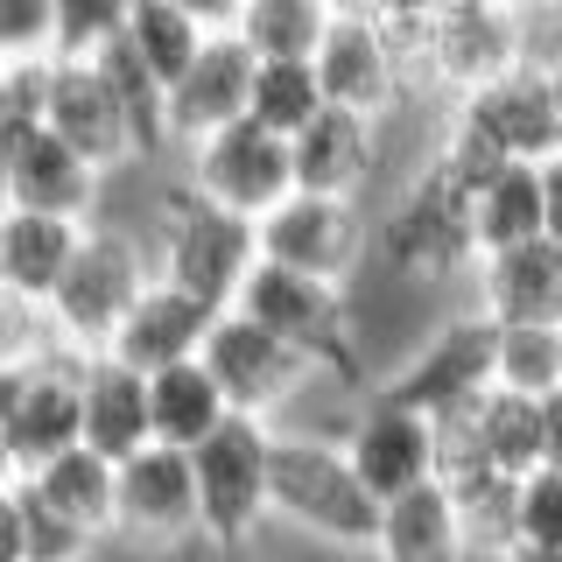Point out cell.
<instances>
[{"instance_id":"cell-1","label":"cell","mask_w":562,"mask_h":562,"mask_svg":"<svg viewBox=\"0 0 562 562\" xmlns=\"http://www.w3.org/2000/svg\"><path fill=\"white\" fill-rule=\"evenodd\" d=\"M386 506L373 499V485L359 479L345 436L324 429H289L274 422V527L316 541L338 555H373Z\"/></svg>"},{"instance_id":"cell-2","label":"cell","mask_w":562,"mask_h":562,"mask_svg":"<svg viewBox=\"0 0 562 562\" xmlns=\"http://www.w3.org/2000/svg\"><path fill=\"white\" fill-rule=\"evenodd\" d=\"M471 190L479 176L464 162H450L443 148L422 155V169L401 183L394 211L380 218V260L401 281H450V274H479V225H471Z\"/></svg>"},{"instance_id":"cell-3","label":"cell","mask_w":562,"mask_h":562,"mask_svg":"<svg viewBox=\"0 0 562 562\" xmlns=\"http://www.w3.org/2000/svg\"><path fill=\"white\" fill-rule=\"evenodd\" d=\"M386 29L401 35V49H408L415 85L450 92V105L485 92V85H499L506 70L535 64V35H541L514 0H450L443 14H429V22H386Z\"/></svg>"},{"instance_id":"cell-4","label":"cell","mask_w":562,"mask_h":562,"mask_svg":"<svg viewBox=\"0 0 562 562\" xmlns=\"http://www.w3.org/2000/svg\"><path fill=\"white\" fill-rule=\"evenodd\" d=\"M148 246H155V268H162L169 289L198 295V303H211V310H239L246 281H254V268H260V225L218 211L190 183L155 204Z\"/></svg>"},{"instance_id":"cell-5","label":"cell","mask_w":562,"mask_h":562,"mask_svg":"<svg viewBox=\"0 0 562 562\" xmlns=\"http://www.w3.org/2000/svg\"><path fill=\"white\" fill-rule=\"evenodd\" d=\"M155 281H162V268H155L148 233H134V225H120V218H99L78 246V268L64 274L57 303H49L57 338L70 351H85V359H92V351H113L120 324L134 316V303Z\"/></svg>"},{"instance_id":"cell-6","label":"cell","mask_w":562,"mask_h":562,"mask_svg":"<svg viewBox=\"0 0 562 562\" xmlns=\"http://www.w3.org/2000/svg\"><path fill=\"white\" fill-rule=\"evenodd\" d=\"M85 443V351H43L29 366H0V464L35 479L64 450Z\"/></svg>"},{"instance_id":"cell-7","label":"cell","mask_w":562,"mask_h":562,"mask_svg":"<svg viewBox=\"0 0 562 562\" xmlns=\"http://www.w3.org/2000/svg\"><path fill=\"white\" fill-rule=\"evenodd\" d=\"M198 464V499H204V541L211 549H254L274 527V422L233 415L204 450H190Z\"/></svg>"},{"instance_id":"cell-8","label":"cell","mask_w":562,"mask_h":562,"mask_svg":"<svg viewBox=\"0 0 562 562\" xmlns=\"http://www.w3.org/2000/svg\"><path fill=\"white\" fill-rule=\"evenodd\" d=\"M239 310L254 316V324H268L281 345H295L303 359H316L324 373L359 380V316H351V289L260 260L254 281H246V295H239Z\"/></svg>"},{"instance_id":"cell-9","label":"cell","mask_w":562,"mask_h":562,"mask_svg":"<svg viewBox=\"0 0 562 562\" xmlns=\"http://www.w3.org/2000/svg\"><path fill=\"white\" fill-rule=\"evenodd\" d=\"M183 183L198 198H211L218 211L260 225L303 190L295 183V140L260 127V120H233V127H218L198 148H183Z\"/></svg>"},{"instance_id":"cell-10","label":"cell","mask_w":562,"mask_h":562,"mask_svg":"<svg viewBox=\"0 0 562 562\" xmlns=\"http://www.w3.org/2000/svg\"><path fill=\"white\" fill-rule=\"evenodd\" d=\"M464 148H479L492 155V162H555L562 155V105H555V78H549V64H520V70H506L499 85H485V92H471V99H457L450 105V127Z\"/></svg>"},{"instance_id":"cell-11","label":"cell","mask_w":562,"mask_h":562,"mask_svg":"<svg viewBox=\"0 0 562 562\" xmlns=\"http://www.w3.org/2000/svg\"><path fill=\"white\" fill-rule=\"evenodd\" d=\"M380 254V218L359 198H316V190H295L274 218H260V260L316 281H338L351 289L359 268Z\"/></svg>"},{"instance_id":"cell-12","label":"cell","mask_w":562,"mask_h":562,"mask_svg":"<svg viewBox=\"0 0 562 562\" xmlns=\"http://www.w3.org/2000/svg\"><path fill=\"white\" fill-rule=\"evenodd\" d=\"M492 386H499V324L479 316V310H464V316H450V324H436L429 338L380 380V394L408 401L422 415H450V408L485 401Z\"/></svg>"},{"instance_id":"cell-13","label":"cell","mask_w":562,"mask_h":562,"mask_svg":"<svg viewBox=\"0 0 562 562\" xmlns=\"http://www.w3.org/2000/svg\"><path fill=\"white\" fill-rule=\"evenodd\" d=\"M204 366H211V380L225 386L233 415H254V422H281L295 408V394L324 373L316 359H303L295 345H281L274 330L254 324L246 310L218 316V330H211V345H204Z\"/></svg>"},{"instance_id":"cell-14","label":"cell","mask_w":562,"mask_h":562,"mask_svg":"<svg viewBox=\"0 0 562 562\" xmlns=\"http://www.w3.org/2000/svg\"><path fill=\"white\" fill-rule=\"evenodd\" d=\"M316 78H324V99L330 105L386 120L401 99H408L415 70H408L401 35L386 29L366 0H345L338 22H330V35H324V49H316Z\"/></svg>"},{"instance_id":"cell-15","label":"cell","mask_w":562,"mask_h":562,"mask_svg":"<svg viewBox=\"0 0 562 562\" xmlns=\"http://www.w3.org/2000/svg\"><path fill=\"white\" fill-rule=\"evenodd\" d=\"M120 541L140 555H183L190 541H204V499L190 450L148 443L120 464Z\"/></svg>"},{"instance_id":"cell-16","label":"cell","mask_w":562,"mask_h":562,"mask_svg":"<svg viewBox=\"0 0 562 562\" xmlns=\"http://www.w3.org/2000/svg\"><path fill=\"white\" fill-rule=\"evenodd\" d=\"M345 450H351V464H359V479L373 485L380 506L436 485V464H443V457H436V415H422L394 394H373L345 422Z\"/></svg>"},{"instance_id":"cell-17","label":"cell","mask_w":562,"mask_h":562,"mask_svg":"<svg viewBox=\"0 0 562 562\" xmlns=\"http://www.w3.org/2000/svg\"><path fill=\"white\" fill-rule=\"evenodd\" d=\"M0 190H8V211H49V218H78V225L105 218V169H92L49 127L0 148Z\"/></svg>"},{"instance_id":"cell-18","label":"cell","mask_w":562,"mask_h":562,"mask_svg":"<svg viewBox=\"0 0 562 562\" xmlns=\"http://www.w3.org/2000/svg\"><path fill=\"white\" fill-rule=\"evenodd\" d=\"M254 78H260V57L233 29H218L204 43V57L183 70V85L169 92L176 148H198V140H211L218 127H233V120H254Z\"/></svg>"},{"instance_id":"cell-19","label":"cell","mask_w":562,"mask_h":562,"mask_svg":"<svg viewBox=\"0 0 562 562\" xmlns=\"http://www.w3.org/2000/svg\"><path fill=\"white\" fill-rule=\"evenodd\" d=\"M49 134H64L70 148L105 176L140 162V148L127 134V113H120L113 85H105V70L92 57H57V78H49Z\"/></svg>"},{"instance_id":"cell-20","label":"cell","mask_w":562,"mask_h":562,"mask_svg":"<svg viewBox=\"0 0 562 562\" xmlns=\"http://www.w3.org/2000/svg\"><path fill=\"white\" fill-rule=\"evenodd\" d=\"M218 316L225 310H211L198 303V295H183V289H169V281H155L148 295L134 303V316L120 324V338H113V359H127L134 373H169V366H183V359H204V345H211V330H218Z\"/></svg>"},{"instance_id":"cell-21","label":"cell","mask_w":562,"mask_h":562,"mask_svg":"<svg viewBox=\"0 0 562 562\" xmlns=\"http://www.w3.org/2000/svg\"><path fill=\"white\" fill-rule=\"evenodd\" d=\"M471 310L492 324H562V239L485 254L471 274Z\"/></svg>"},{"instance_id":"cell-22","label":"cell","mask_w":562,"mask_h":562,"mask_svg":"<svg viewBox=\"0 0 562 562\" xmlns=\"http://www.w3.org/2000/svg\"><path fill=\"white\" fill-rule=\"evenodd\" d=\"M380 169V120L373 113H345V105H324L303 134H295V183L316 190V198H359Z\"/></svg>"},{"instance_id":"cell-23","label":"cell","mask_w":562,"mask_h":562,"mask_svg":"<svg viewBox=\"0 0 562 562\" xmlns=\"http://www.w3.org/2000/svg\"><path fill=\"white\" fill-rule=\"evenodd\" d=\"M92 225L78 218H49V211H0V295L22 303H57L64 274L78 268V246Z\"/></svg>"},{"instance_id":"cell-24","label":"cell","mask_w":562,"mask_h":562,"mask_svg":"<svg viewBox=\"0 0 562 562\" xmlns=\"http://www.w3.org/2000/svg\"><path fill=\"white\" fill-rule=\"evenodd\" d=\"M85 443L113 464H127L155 443V394L148 373H134L113 351H92L85 359Z\"/></svg>"},{"instance_id":"cell-25","label":"cell","mask_w":562,"mask_h":562,"mask_svg":"<svg viewBox=\"0 0 562 562\" xmlns=\"http://www.w3.org/2000/svg\"><path fill=\"white\" fill-rule=\"evenodd\" d=\"M373 562H479V549H471V535H464V520H457L450 492L443 485H422V492H408V499L386 506Z\"/></svg>"},{"instance_id":"cell-26","label":"cell","mask_w":562,"mask_h":562,"mask_svg":"<svg viewBox=\"0 0 562 562\" xmlns=\"http://www.w3.org/2000/svg\"><path fill=\"white\" fill-rule=\"evenodd\" d=\"M29 485L43 492L70 527H85L92 541H120V464H113V457H99L92 443L64 450L57 464H43Z\"/></svg>"},{"instance_id":"cell-27","label":"cell","mask_w":562,"mask_h":562,"mask_svg":"<svg viewBox=\"0 0 562 562\" xmlns=\"http://www.w3.org/2000/svg\"><path fill=\"white\" fill-rule=\"evenodd\" d=\"M471 225H479V260L549 239V198H541V169H535V162L492 169L485 183L471 190Z\"/></svg>"},{"instance_id":"cell-28","label":"cell","mask_w":562,"mask_h":562,"mask_svg":"<svg viewBox=\"0 0 562 562\" xmlns=\"http://www.w3.org/2000/svg\"><path fill=\"white\" fill-rule=\"evenodd\" d=\"M148 394H155V443H169V450H204L233 422V401H225V386L211 380L204 359H183L169 373H155Z\"/></svg>"},{"instance_id":"cell-29","label":"cell","mask_w":562,"mask_h":562,"mask_svg":"<svg viewBox=\"0 0 562 562\" xmlns=\"http://www.w3.org/2000/svg\"><path fill=\"white\" fill-rule=\"evenodd\" d=\"M345 0H246L233 35L254 49L260 64H316L330 22H338Z\"/></svg>"},{"instance_id":"cell-30","label":"cell","mask_w":562,"mask_h":562,"mask_svg":"<svg viewBox=\"0 0 562 562\" xmlns=\"http://www.w3.org/2000/svg\"><path fill=\"white\" fill-rule=\"evenodd\" d=\"M0 535H8V562H92V549H99V541L85 535V527H70L29 479L0 485Z\"/></svg>"},{"instance_id":"cell-31","label":"cell","mask_w":562,"mask_h":562,"mask_svg":"<svg viewBox=\"0 0 562 562\" xmlns=\"http://www.w3.org/2000/svg\"><path fill=\"white\" fill-rule=\"evenodd\" d=\"M92 64L105 70V85H113L120 113H127V134H134L140 162H155V155H169V148H176V134H169V85H162V78L148 70V64L134 57V43L120 35V43H105Z\"/></svg>"},{"instance_id":"cell-32","label":"cell","mask_w":562,"mask_h":562,"mask_svg":"<svg viewBox=\"0 0 562 562\" xmlns=\"http://www.w3.org/2000/svg\"><path fill=\"white\" fill-rule=\"evenodd\" d=\"M450 506L457 520H464L471 549L479 562H499L506 549H520V479H506V471H464V479H450Z\"/></svg>"},{"instance_id":"cell-33","label":"cell","mask_w":562,"mask_h":562,"mask_svg":"<svg viewBox=\"0 0 562 562\" xmlns=\"http://www.w3.org/2000/svg\"><path fill=\"white\" fill-rule=\"evenodd\" d=\"M479 450L492 471H506V479H535L541 464H549V450H541V401L535 394H506V386H492L479 401Z\"/></svg>"},{"instance_id":"cell-34","label":"cell","mask_w":562,"mask_h":562,"mask_svg":"<svg viewBox=\"0 0 562 562\" xmlns=\"http://www.w3.org/2000/svg\"><path fill=\"white\" fill-rule=\"evenodd\" d=\"M218 29H204L190 8H176V0H134V22H127V43H134V57L155 70V78L169 85H183V70L204 57V43Z\"/></svg>"},{"instance_id":"cell-35","label":"cell","mask_w":562,"mask_h":562,"mask_svg":"<svg viewBox=\"0 0 562 562\" xmlns=\"http://www.w3.org/2000/svg\"><path fill=\"white\" fill-rule=\"evenodd\" d=\"M499 386L506 394H562V324H499Z\"/></svg>"},{"instance_id":"cell-36","label":"cell","mask_w":562,"mask_h":562,"mask_svg":"<svg viewBox=\"0 0 562 562\" xmlns=\"http://www.w3.org/2000/svg\"><path fill=\"white\" fill-rule=\"evenodd\" d=\"M324 78H316V64H260V78H254V120L260 127H274V134H303L316 113H324Z\"/></svg>"},{"instance_id":"cell-37","label":"cell","mask_w":562,"mask_h":562,"mask_svg":"<svg viewBox=\"0 0 562 562\" xmlns=\"http://www.w3.org/2000/svg\"><path fill=\"white\" fill-rule=\"evenodd\" d=\"M49 78L57 57H0V148L49 127Z\"/></svg>"},{"instance_id":"cell-38","label":"cell","mask_w":562,"mask_h":562,"mask_svg":"<svg viewBox=\"0 0 562 562\" xmlns=\"http://www.w3.org/2000/svg\"><path fill=\"white\" fill-rule=\"evenodd\" d=\"M134 22V0H57V57H99Z\"/></svg>"},{"instance_id":"cell-39","label":"cell","mask_w":562,"mask_h":562,"mask_svg":"<svg viewBox=\"0 0 562 562\" xmlns=\"http://www.w3.org/2000/svg\"><path fill=\"white\" fill-rule=\"evenodd\" d=\"M0 57H57V0H0Z\"/></svg>"},{"instance_id":"cell-40","label":"cell","mask_w":562,"mask_h":562,"mask_svg":"<svg viewBox=\"0 0 562 562\" xmlns=\"http://www.w3.org/2000/svg\"><path fill=\"white\" fill-rule=\"evenodd\" d=\"M520 541L562 549V471H549V464L535 479H520Z\"/></svg>"},{"instance_id":"cell-41","label":"cell","mask_w":562,"mask_h":562,"mask_svg":"<svg viewBox=\"0 0 562 562\" xmlns=\"http://www.w3.org/2000/svg\"><path fill=\"white\" fill-rule=\"evenodd\" d=\"M541 450H549V471H562V394L541 401Z\"/></svg>"},{"instance_id":"cell-42","label":"cell","mask_w":562,"mask_h":562,"mask_svg":"<svg viewBox=\"0 0 562 562\" xmlns=\"http://www.w3.org/2000/svg\"><path fill=\"white\" fill-rule=\"evenodd\" d=\"M176 8H190V14H198V22H204V29H233V22H239V8H246V0H176Z\"/></svg>"},{"instance_id":"cell-43","label":"cell","mask_w":562,"mask_h":562,"mask_svg":"<svg viewBox=\"0 0 562 562\" xmlns=\"http://www.w3.org/2000/svg\"><path fill=\"white\" fill-rule=\"evenodd\" d=\"M541 198H549V239H562V155L541 162Z\"/></svg>"},{"instance_id":"cell-44","label":"cell","mask_w":562,"mask_h":562,"mask_svg":"<svg viewBox=\"0 0 562 562\" xmlns=\"http://www.w3.org/2000/svg\"><path fill=\"white\" fill-rule=\"evenodd\" d=\"M499 562H562V549H549V541H520V549H506Z\"/></svg>"},{"instance_id":"cell-45","label":"cell","mask_w":562,"mask_h":562,"mask_svg":"<svg viewBox=\"0 0 562 562\" xmlns=\"http://www.w3.org/2000/svg\"><path fill=\"white\" fill-rule=\"evenodd\" d=\"M514 8H520V14H527V22H535V29H541V22H555V14H562V0H514Z\"/></svg>"},{"instance_id":"cell-46","label":"cell","mask_w":562,"mask_h":562,"mask_svg":"<svg viewBox=\"0 0 562 562\" xmlns=\"http://www.w3.org/2000/svg\"><path fill=\"white\" fill-rule=\"evenodd\" d=\"M541 64H549V78H555V105H562V49H555V57H541Z\"/></svg>"},{"instance_id":"cell-47","label":"cell","mask_w":562,"mask_h":562,"mask_svg":"<svg viewBox=\"0 0 562 562\" xmlns=\"http://www.w3.org/2000/svg\"><path fill=\"white\" fill-rule=\"evenodd\" d=\"M366 562H373V555H366Z\"/></svg>"}]
</instances>
